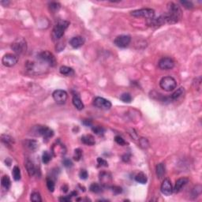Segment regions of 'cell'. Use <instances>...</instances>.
Listing matches in <instances>:
<instances>
[{
  "label": "cell",
  "mask_w": 202,
  "mask_h": 202,
  "mask_svg": "<svg viewBox=\"0 0 202 202\" xmlns=\"http://www.w3.org/2000/svg\"><path fill=\"white\" fill-rule=\"evenodd\" d=\"M69 25V22L67 21H60L59 23L55 26L53 30H52L51 36H52L53 40L57 41L60 40L62 37V36L64 35L65 30L68 28Z\"/></svg>",
  "instance_id": "6da1fadb"
},
{
  "label": "cell",
  "mask_w": 202,
  "mask_h": 202,
  "mask_svg": "<svg viewBox=\"0 0 202 202\" xmlns=\"http://www.w3.org/2000/svg\"><path fill=\"white\" fill-rule=\"evenodd\" d=\"M159 85L162 89H164L166 92H171L176 89L177 82L174 78L172 77L167 76V77H163L160 82H159Z\"/></svg>",
  "instance_id": "7a4b0ae2"
},
{
  "label": "cell",
  "mask_w": 202,
  "mask_h": 202,
  "mask_svg": "<svg viewBox=\"0 0 202 202\" xmlns=\"http://www.w3.org/2000/svg\"><path fill=\"white\" fill-rule=\"evenodd\" d=\"M131 15L136 18H145L146 19H152L155 16V11L150 8H145V9L133 10L131 12Z\"/></svg>",
  "instance_id": "3957f363"
},
{
  "label": "cell",
  "mask_w": 202,
  "mask_h": 202,
  "mask_svg": "<svg viewBox=\"0 0 202 202\" xmlns=\"http://www.w3.org/2000/svg\"><path fill=\"white\" fill-rule=\"evenodd\" d=\"M11 49L16 54H23L24 52H26V49H27L26 41L23 38L17 39L11 45Z\"/></svg>",
  "instance_id": "277c9868"
},
{
  "label": "cell",
  "mask_w": 202,
  "mask_h": 202,
  "mask_svg": "<svg viewBox=\"0 0 202 202\" xmlns=\"http://www.w3.org/2000/svg\"><path fill=\"white\" fill-rule=\"evenodd\" d=\"M34 132L36 133V136H43L44 138H51L54 135V132L52 130L49 129L47 126L44 125H36L34 129Z\"/></svg>",
  "instance_id": "5b68a950"
},
{
  "label": "cell",
  "mask_w": 202,
  "mask_h": 202,
  "mask_svg": "<svg viewBox=\"0 0 202 202\" xmlns=\"http://www.w3.org/2000/svg\"><path fill=\"white\" fill-rule=\"evenodd\" d=\"M93 105L96 108L102 110H109L111 108V103L103 97H96L93 100Z\"/></svg>",
  "instance_id": "8992f818"
},
{
  "label": "cell",
  "mask_w": 202,
  "mask_h": 202,
  "mask_svg": "<svg viewBox=\"0 0 202 202\" xmlns=\"http://www.w3.org/2000/svg\"><path fill=\"white\" fill-rule=\"evenodd\" d=\"M39 56H40V59L42 61L45 62L46 63H47V64H48L49 66H51V67H55V66L56 65V59H55L54 55L51 54L50 51H42Z\"/></svg>",
  "instance_id": "52a82bcc"
},
{
  "label": "cell",
  "mask_w": 202,
  "mask_h": 202,
  "mask_svg": "<svg viewBox=\"0 0 202 202\" xmlns=\"http://www.w3.org/2000/svg\"><path fill=\"white\" fill-rule=\"evenodd\" d=\"M52 96H53V99L57 103L59 104H63L66 103V101L67 100V98H68V95H67V92L64 90L62 89H58L55 90L53 94H52Z\"/></svg>",
  "instance_id": "ba28073f"
},
{
  "label": "cell",
  "mask_w": 202,
  "mask_h": 202,
  "mask_svg": "<svg viewBox=\"0 0 202 202\" xmlns=\"http://www.w3.org/2000/svg\"><path fill=\"white\" fill-rule=\"evenodd\" d=\"M131 41V37L127 35H121V36H117L115 39L114 43L117 47H121V48H124L128 46Z\"/></svg>",
  "instance_id": "9c48e42d"
},
{
  "label": "cell",
  "mask_w": 202,
  "mask_h": 202,
  "mask_svg": "<svg viewBox=\"0 0 202 202\" xmlns=\"http://www.w3.org/2000/svg\"><path fill=\"white\" fill-rule=\"evenodd\" d=\"M18 61V57L13 54H6L3 57L2 62L5 67H12L17 64Z\"/></svg>",
  "instance_id": "30bf717a"
},
{
  "label": "cell",
  "mask_w": 202,
  "mask_h": 202,
  "mask_svg": "<svg viewBox=\"0 0 202 202\" xmlns=\"http://www.w3.org/2000/svg\"><path fill=\"white\" fill-rule=\"evenodd\" d=\"M158 66L160 69L164 70L172 69L174 67V62L173 61V59L169 57H164L159 61Z\"/></svg>",
  "instance_id": "8fae6325"
},
{
  "label": "cell",
  "mask_w": 202,
  "mask_h": 202,
  "mask_svg": "<svg viewBox=\"0 0 202 202\" xmlns=\"http://www.w3.org/2000/svg\"><path fill=\"white\" fill-rule=\"evenodd\" d=\"M161 192L163 194L166 195V196H169L173 193V188H172V185L171 183V181L169 179H164V182H162L161 187Z\"/></svg>",
  "instance_id": "7c38bea8"
},
{
  "label": "cell",
  "mask_w": 202,
  "mask_h": 202,
  "mask_svg": "<svg viewBox=\"0 0 202 202\" xmlns=\"http://www.w3.org/2000/svg\"><path fill=\"white\" fill-rule=\"evenodd\" d=\"M189 180L186 178H181V179H178L175 182L174 189H173V192L175 193H178L182 189V188L188 183Z\"/></svg>",
  "instance_id": "4fadbf2b"
},
{
  "label": "cell",
  "mask_w": 202,
  "mask_h": 202,
  "mask_svg": "<svg viewBox=\"0 0 202 202\" xmlns=\"http://www.w3.org/2000/svg\"><path fill=\"white\" fill-rule=\"evenodd\" d=\"M84 42H85V40L84 37L77 36L73 37L69 41V44L74 48H79L82 45H84Z\"/></svg>",
  "instance_id": "5bb4252c"
},
{
  "label": "cell",
  "mask_w": 202,
  "mask_h": 202,
  "mask_svg": "<svg viewBox=\"0 0 202 202\" xmlns=\"http://www.w3.org/2000/svg\"><path fill=\"white\" fill-rule=\"evenodd\" d=\"M100 180L101 182V184L103 186H109L111 184V181H112L111 176L108 173H105V172L100 173Z\"/></svg>",
  "instance_id": "9a60e30c"
},
{
  "label": "cell",
  "mask_w": 202,
  "mask_h": 202,
  "mask_svg": "<svg viewBox=\"0 0 202 202\" xmlns=\"http://www.w3.org/2000/svg\"><path fill=\"white\" fill-rule=\"evenodd\" d=\"M25 167H26L27 172L29 176H33L34 174H36V167L33 163L30 161L29 159H27L25 163Z\"/></svg>",
  "instance_id": "2e32d148"
},
{
  "label": "cell",
  "mask_w": 202,
  "mask_h": 202,
  "mask_svg": "<svg viewBox=\"0 0 202 202\" xmlns=\"http://www.w3.org/2000/svg\"><path fill=\"white\" fill-rule=\"evenodd\" d=\"M72 101H73V104H74V106L77 108V110L82 111L84 109V103H82L79 96L74 95V96H73V100H72Z\"/></svg>",
  "instance_id": "e0dca14e"
},
{
  "label": "cell",
  "mask_w": 202,
  "mask_h": 202,
  "mask_svg": "<svg viewBox=\"0 0 202 202\" xmlns=\"http://www.w3.org/2000/svg\"><path fill=\"white\" fill-rule=\"evenodd\" d=\"M25 146L28 148V150L34 152L36 151L38 148V143H37V141H34V140H26L25 141Z\"/></svg>",
  "instance_id": "ac0fdd59"
},
{
  "label": "cell",
  "mask_w": 202,
  "mask_h": 202,
  "mask_svg": "<svg viewBox=\"0 0 202 202\" xmlns=\"http://www.w3.org/2000/svg\"><path fill=\"white\" fill-rule=\"evenodd\" d=\"M82 142L83 144H84V145H89V146L94 145L95 143H96L94 138H93L92 135H89V134L82 136Z\"/></svg>",
  "instance_id": "d6986e66"
},
{
  "label": "cell",
  "mask_w": 202,
  "mask_h": 202,
  "mask_svg": "<svg viewBox=\"0 0 202 202\" xmlns=\"http://www.w3.org/2000/svg\"><path fill=\"white\" fill-rule=\"evenodd\" d=\"M156 175L158 177L159 179H161L164 176L165 174V172H166V169H165V165L164 164H159L156 165Z\"/></svg>",
  "instance_id": "ffe728a7"
},
{
  "label": "cell",
  "mask_w": 202,
  "mask_h": 202,
  "mask_svg": "<svg viewBox=\"0 0 202 202\" xmlns=\"http://www.w3.org/2000/svg\"><path fill=\"white\" fill-rule=\"evenodd\" d=\"M59 72L60 74L65 76H73L74 74V69L69 67H66V66H62L59 68Z\"/></svg>",
  "instance_id": "44dd1931"
},
{
  "label": "cell",
  "mask_w": 202,
  "mask_h": 202,
  "mask_svg": "<svg viewBox=\"0 0 202 202\" xmlns=\"http://www.w3.org/2000/svg\"><path fill=\"white\" fill-rule=\"evenodd\" d=\"M135 180L136 182H139V183L145 184L147 181H148V179H147V176L144 174L143 172H140L135 176Z\"/></svg>",
  "instance_id": "7402d4cb"
},
{
  "label": "cell",
  "mask_w": 202,
  "mask_h": 202,
  "mask_svg": "<svg viewBox=\"0 0 202 202\" xmlns=\"http://www.w3.org/2000/svg\"><path fill=\"white\" fill-rule=\"evenodd\" d=\"M1 183H2L3 187H4L5 189H10V185H11V182H10V178H9V176H7V175H4V176L2 178V179H1Z\"/></svg>",
  "instance_id": "603a6c76"
},
{
  "label": "cell",
  "mask_w": 202,
  "mask_h": 202,
  "mask_svg": "<svg viewBox=\"0 0 202 202\" xmlns=\"http://www.w3.org/2000/svg\"><path fill=\"white\" fill-rule=\"evenodd\" d=\"M13 179L15 181H19L21 179V170L19 167L14 166L13 168V172H12Z\"/></svg>",
  "instance_id": "cb8c5ba5"
},
{
  "label": "cell",
  "mask_w": 202,
  "mask_h": 202,
  "mask_svg": "<svg viewBox=\"0 0 202 202\" xmlns=\"http://www.w3.org/2000/svg\"><path fill=\"white\" fill-rule=\"evenodd\" d=\"M90 190H91L92 192L98 193L102 192L103 187L101 185L97 184V183H92V184L90 186Z\"/></svg>",
  "instance_id": "d4e9b609"
},
{
  "label": "cell",
  "mask_w": 202,
  "mask_h": 202,
  "mask_svg": "<svg viewBox=\"0 0 202 202\" xmlns=\"http://www.w3.org/2000/svg\"><path fill=\"white\" fill-rule=\"evenodd\" d=\"M2 141H3V143H5L6 145L7 146H10L13 143V138L10 137V136L5 135V134L2 135Z\"/></svg>",
  "instance_id": "484cf974"
},
{
  "label": "cell",
  "mask_w": 202,
  "mask_h": 202,
  "mask_svg": "<svg viewBox=\"0 0 202 202\" xmlns=\"http://www.w3.org/2000/svg\"><path fill=\"white\" fill-rule=\"evenodd\" d=\"M183 92H184V89L182 87L179 88V89H178L172 95L171 99H172V100H176V99L179 98L182 94H183Z\"/></svg>",
  "instance_id": "4316f807"
},
{
  "label": "cell",
  "mask_w": 202,
  "mask_h": 202,
  "mask_svg": "<svg viewBox=\"0 0 202 202\" xmlns=\"http://www.w3.org/2000/svg\"><path fill=\"white\" fill-rule=\"evenodd\" d=\"M30 199H31V201H34V202H41L42 201L40 194L38 192L33 193L31 194Z\"/></svg>",
  "instance_id": "83f0119b"
},
{
  "label": "cell",
  "mask_w": 202,
  "mask_h": 202,
  "mask_svg": "<svg viewBox=\"0 0 202 202\" xmlns=\"http://www.w3.org/2000/svg\"><path fill=\"white\" fill-rule=\"evenodd\" d=\"M51 154L49 153L47 151H45L43 153V156H42V161L44 164H48L49 162L51 161Z\"/></svg>",
  "instance_id": "f1b7e54d"
},
{
  "label": "cell",
  "mask_w": 202,
  "mask_h": 202,
  "mask_svg": "<svg viewBox=\"0 0 202 202\" xmlns=\"http://www.w3.org/2000/svg\"><path fill=\"white\" fill-rule=\"evenodd\" d=\"M120 100L124 103H130L132 100V96L130 93H123L121 95Z\"/></svg>",
  "instance_id": "f546056e"
},
{
  "label": "cell",
  "mask_w": 202,
  "mask_h": 202,
  "mask_svg": "<svg viewBox=\"0 0 202 202\" xmlns=\"http://www.w3.org/2000/svg\"><path fill=\"white\" fill-rule=\"evenodd\" d=\"M82 149L80 148H77L74 150V159L76 160V161H79L80 159H82Z\"/></svg>",
  "instance_id": "4dcf8cb0"
},
{
  "label": "cell",
  "mask_w": 202,
  "mask_h": 202,
  "mask_svg": "<svg viewBox=\"0 0 202 202\" xmlns=\"http://www.w3.org/2000/svg\"><path fill=\"white\" fill-rule=\"evenodd\" d=\"M47 186L50 192H53L55 190V182L51 179H47Z\"/></svg>",
  "instance_id": "1f68e13d"
},
{
  "label": "cell",
  "mask_w": 202,
  "mask_h": 202,
  "mask_svg": "<svg viewBox=\"0 0 202 202\" xmlns=\"http://www.w3.org/2000/svg\"><path fill=\"white\" fill-rule=\"evenodd\" d=\"M92 131L97 135H103L105 130L101 126H95V127H92Z\"/></svg>",
  "instance_id": "d6a6232c"
},
{
  "label": "cell",
  "mask_w": 202,
  "mask_h": 202,
  "mask_svg": "<svg viewBox=\"0 0 202 202\" xmlns=\"http://www.w3.org/2000/svg\"><path fill=\"white\" fill-rule=\"evenodd\" d=\"M115 141L116 143L118 144V145H120L123 146L126 145V142L125 141V140L122 137H120V136H116L115 138Z\"/></svg>",
  "instance_id": "836d02e7"
},
{
  "label": "cell",
  "mask_w": 202,
  "mask_h": 202,
  "mask_svg": "<svg viewBox=\"0 0 202 202\" xmlns=\"http://www.w3.org/2000/svg\"><path fill=\"white\" fill-rule=\"evenodd\" d=\"M49 6H50V9L51 10H54V11H56V10H59L60 9V4L58 3H55V2H53V3H51L49 4Z\"/></svg>",
  "instance_id": "e575fe53"
},
{
  "label": "cell",
  "mask_w": 202,
  "mask_h": 202,
  "mask_svg": "<svg viewBox=\"0 0 202 202\" xmlns=\"http://www.w3.org/2000/svg\"><path fill=\"white\" fill-rule=\"evenodd\" d=\"M181 3H182L183 6L186 9H192L193 7V5L191 2H189V1H181Z\"/></svg>",
  "instance_id": "d590c367"
},
{
  "label": "cell",
  "mask_w": 202,
  "mask_h": 202,
  "mask_svg": "<svg viewBox=\"0 0 202 202\" xmlns=\"http://www.w3.org/2000/svg\"><path fill=\"white\" fill-rule=\"evenodd\" d=\"M97 162H98V164H99V165H100V166H101V167H108V162L106 161L105 159H103V158H100V157H99V158L97 159Z\"/></svg>",
  "instance_id": "8d00e7d4"
},
{
  "label": "cell",
  "mask_w": 202,
  "mask_h": 202,
  "mask_svg": "<svg viewBox=\"0 0 202 202\" xmlns=\"http://www.w3.org/2000/svg\"><path fill=\"white\" fill-rule=\"evenodd\" d=\"M62 164H63V165L65 167H71L73 166V163H72L71 160L69 159H65L63 162H62Z\"/></svg>",
  "instance_id": "74e56055"
},
{
  "label": "cell",
  "mask_w": 202,
  "mask_h": 202,
  "mask_svg": "<svg viewBox=\"0 0 202 202\" xmlns=\"http://www.w3.org/2000/svg\"><path fill=\"white\" fill-rule=\"evenodd\" d=\"M79 176L82 179H86L88 178V172L85 170H82L79 173Z\"/></svg>",
  "instance_id": "f35d334b"
},
{
  "label": "cell",
  "mask_w": 202,
  "mask_h": 202,
  "mask_svg": "<svg viewBox=\"0 0 202 202\" xmlns=\"http://www.w3.org/2000/svg\"><path fill=\"white\" fill-rule=\"evenodd\" d=\"M140 145H141V147H143V148H147V147H148V143L145 138H141V139H140Z\"/></svg>",
  "instance_id": "ab89813d"
},
{
  "label": "cell",
  "mask_w": 202,
  "mask_h": 202,
  "mask_svg": "<svg viewBox=\"0 0 202 202\" xmlns=\"http://www.w3.org/2000/svg\"><path fill=\"white\" fill-rule=\"evenodd\" d=\"M72 197H73V195L72 194L68 195V196H67V197L59 198V201H69L71 200Z\"/></svg>",
  "instance_id": "60d3db41"
},
{
  "label": "cell",
  "mask_w": 202,
  "mask_h": 202,
  "mask_svg": "<svg viewBox=\"0 0 202 202\" xmlns=\"http://www.w3.org/2000/svg\"><path fill=\"white\" fill-rule=\"evenodd\" d=\"M113 189H113V191L116 193H122V189H121L120 187H114Z\"/></svg>",
  "instance_id": "b9f144b4"
},
{
  "label": "cell",
  "mask_w": 202,
  "mask_h": 202,
  "mask_svg": "<svg viewBox=\"0 0 202 202\" xmlns=\"http://www.w3.org/2000/svg\"><path fill=\"white\" fill-rule=\"evenodd\" d=\"M129 159H130V156L128 155H124L123 156V160L125 162H128Z\"/></svg>",
  "instance_id": "7bdbcfd3"
},
{
  "label": "cell",
  "mask_w": 202,
  "mask_h": 202,
  "mask_svg": "<svg viewBox=\"0 0 202 202\" xmlns=\"http://www.w3.org/2000/svg\"><path fill=\"white\" fill-rule=\"evenodd\" d=\"M83 123H84V125H92V123H91V121L90 120H84V122H83Z\"/></svg>",
  "instance_id": "ee69618b"
}]
</instances>
